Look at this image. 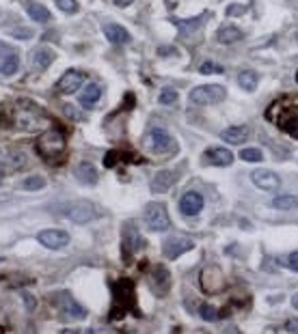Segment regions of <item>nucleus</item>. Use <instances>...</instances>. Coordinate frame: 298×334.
<instances>
[{
    "instance_id": "obj_1",
    "label": "nucleus",
    "mask_w": 298,
    "mask_h": 334,
    "mask_svg": "<svg viewBox=\"0 0 298 334\" xmlns=\"http://www.w3.org/2000/svg\"><path fill=\"white\" fill-rule=\"evenodd\" d=\"M54 211H59L61 216H65L67 220L76 222V224L91 222V220L97 218L99 214H102V211H99V207H95L93 203H89V201H71V203L54 207Z\"/></svg>"
},
{
    "instance_id": "obj_27",
    "label": "nucleus",
    "mask_w": 298,
    "mask_h": 334,
    "mask_svg": "<svg viewBox=\"0 0 298 334\" xmlns=\"http://www.w3.org/2000/svg\"><path fill=\"white\" fill-rule=\"evenodd\" d=\"M153 285L162 287V293H167V289H169V272H167V267L158 265L156 269H153Z\"/></svg>"
},
{
    "instance_id": "obj_13",
    "label": "nucleus",
    "mask_w": 298,
    "mask_h": 334,
    "mask_svg": "<svg viewBox=\"0 0 298 334\" xmlns=\"http://www.w3.org/2000/svg\"><path fill=\"white\" fill-rule=\"evenodd\" d=\"M99 99H102V86L99 84H95V82H91L89 84L85 91H83V95H80V106L85 108V110H93V108L99 104Z\"/></svg>"
},
{
    "instance_id": "obj_31",
    "label": "nucleus",
    "mask_w": 298,
    "mask_h": 334,
    "mask_svg": "<svg viewBox=\"0 0 298 334\" xmlns=\"http://www.w3.org/2000/svg\"><path fill=\"white\" fill-rule=\"evenodd\" d=\"M54 3H57V7L61 9V11H65L67 15L78 11V3H76V0H54Z\"/></svg>"
},
{
    "instance_id": "obj_29",
    "label": "nucleus",
    "mask_w": 298,
    "mask_h": 334,
    "mask_svg": "<svg viewBox=\"0 0 298 334\" xmlns=\"http://www.w3.org/2000/svg\"><path fill=\"white\" fill-rule=\"evenodd\" d=\"M240 158L245 162H261L264 160V153H261V149H257V147H247V149L240 151Z\"/></svg>"
},
{
    "instance_id": "obj_24",
    "label": "nucleus",
    "mask_w": 298,
    "mask_h": 334,
    "mask_svg": "<svg viewBox=\"0 0 298 334\" xmlns=\"http://www.w3.org/2000/svg\"><path fill=\"white\" fill-rule=\"evenodd\" d=\"M216 39L221 43H233V41H240L242 39V31L236 28V26H223V28L216 33Z\"/></svg>"
},
{
    "instance_id": "obj_9",
    "label": "nucleus",
    "mask_w": 298,
    "mask_h": 334,
    "mask_svg": "<svg viewBox=\"0 0 298 334\" xmlns=\"http://www.w3.org/2000/svg\"><path fill=\"white\" fill-rule=\"evenodd\" d=\"M193 246H195V241L191 237H184V235L169 237L165 241V255H167V259H177V257H182L184 252L193 250Z\"/></svg>"
},
{
    "instance_id": "obj_28",
    "label": "nucleus",
    "mask_w": 298,
    "mask_h": 334,
    "mask_svg": "<svg viewBox=\"0 0 298 334\" xmlns=\"http://www.w3.org/2000/svg\"><path fill=\"white\" fill-rule=\"evenodd\" d=\"M46 188V179L43 177H29L26 181L22 184V190H29V192H35V190H43Z\"/></svg>"
},
{
    "instance_id": "obj_8",
    "label": "nucleus",
    "mask_w": 298,
    "mask_h": 334,
    "mask_svg": "<svg viewBox=\"0 0 298 334\" xmlns=\"http://www.w3.org/2000/svg\"><path fill=\"white\" fill-rule=\"evenodd\" d=\"M37 239L46 248L57 250V248H63V246H67V244H69V233L67 231H61V229H46V231L39 233Z\"/></svg>"
},
{
    "instance_id": "obj_26",
    "label": "nucleus",
    "mask_w": 298,
    "mask_h": 334,
    "mask_svg": "<svg viewBox=\"0 0 298 334\" xmlns=\"http://www.w3.org/2000/svg\"><path fill=\"white\" fill-rule=\"evenodd\" d=\"M29 15L33 17L35 22H39V24H43V22H48L50 20V11L43 5H37V3H33V5H29Z\"/></svg>"
},
{
    "instance_id": "obj_4",
    "label": "nucleus",
    "mask_w": 298,
    "mask_h": 334,
    "mask_svg": "<svg viewBox=\"0 0 298 334\" xmlns=\"http://www.w3.org/2000/svg\"><path fill=\"white\" fill-rule=\"evenodd\" d=\"M227 97V91L221 84H203L197 86L191 91V102L197 106H210V104H219Z\"/></svg>"
},
{
    "instance_id": "obj_3",
    "label": "nucleus",
    "mask_w": 298,
    "mask_h": 334,
    "mask_svg": "<svg viewBox=\"0 0 298 334\" xmlns=\"http://www.w3.org/2000/svg\"><path fill=\"white\" fill-rule=\"evenodd\" d=\"M145 147L156 156H171V153L177 151V142L165 130H151L145 138Z\"/></svg>"
},
{
    "instance_id": "obj_20",
    "label": "nucleus",
    "mask_w": 298,
    "mask_h": 334,
    "mask_svg": "<svg viewBox=\"0 0 298 334\" xmlns=\"http://www.w3.org/2000/svg\"><path fill=\"white\" fill-rule=\"evenodd\" d=\"M207 17H210V13H201V15H199V17H195V20H175V26H177V28H179V33H193V31H197L199 28V26H201L205 20H207Z\"/></svg>"
},
{
    "instance_id": "obj_10",
    "label": "nucleus",
    "mask_w": 298,
    "mask_h": 334,
    "mask_svg": "<svg viewBox=\"0 0 298 334\" xmlns=\"http://www.w3.org/2000/svg\"><path fill=\"white\" fill-rule=\"evenodd\" d=\"M85 82V74L83 71H78V69H67L65 74L61 76L59 80V91L61 93H65V95H71V93H76L80 86H83Z\"/></svg>"
},
{
    "instance_id": "obj_7",
    "label": "nucleus",
    "mask_w": 298,
    "mask_h": 334,
    "mask_svg": "<svg viewBox=\"0 0 298 334\" xmlns=\"http://www.w3.org/2000/svg\"><path fill=\"white\" fill-rule=\"evenodd\" d=\"M253 184H255L259 190L264 192H273V190H279V186H281V177L273 170H266V168H259V170H253Z\"/></svg>"
},
{
    "instance_id": "obj_6",
    "label": "nucleus",
    "mask_w": 298,
    "mask_h": 334,
    "mask_svg": "<svg viewBox=\"0 0 298 334\" xmlns=\"http://www.w3.org/2000/svg\"><path fill=\"white\" fill-rule=\"evenodd\" d=\"M145 222L151 231H167L171 227L169 211L162 203H149L145 207Z\"/></svg>"
},
{
    "instance_id": "obj_21",
    "label": "nucleus",
    "mask_w": 298,
    "mask_h": 334,
    "mask_svg": "<svg viewBox=\"0 0 298 334\" xmlns=\"http://www.w3.org/2000/svg\"><path fill=\"white\" fill-rule=\"evenodd\" d=\"M0 166H5L7 173H15V170H20L22 166H26V156L22 151H13V153H9V158L5 164H0Z\"/></svg>"
},
{
    "instance_id": "obj_39",
    "label": "nucleus",
    "mask_w": 298,
    "mask_h": 334,
    "mask_svg": "<svg viewBox=\"0 0 298 334\" xmlns=\"http://www.w3.org/2000/svg\"><path fill=\"white\" fill-rule=\"evenodd\" d=\"M7 54H9V48L5 46L3 41H0V56H7Z\"/></svg>"
},
{
    "instance_id": "obj_32",
    "label": "nucleus",
    "mask_w": 298,
    "mask_h": 334,
    "mask_svg": "<svg viewBox=\"0 0 298 334\" xmlns=\"http://www.w3.org/2000/svg\"><path fill=\"white\" fill-rule=\"evenodd\" d=\"M199 71H201V74H223V67L221 65H216V63H212V60H205L201 67H199Z\"/></svg>"
},
{
    "instance_id": "obj_5",
    "label": "nucleus",
    "mask_w": 298,
    "mask_h": 334,
    "mask_svg": "<svg viewBox=\"0 0 298 334\" xmlns=\"http://www.w3.org/2000/svg\"><path fill=\"white\" fill-rule=\"evenodd\" d=\"M24 104H20V110L15 112V121H13V125L17 130H22V132H37V130H41L43 125L48 123V119L43 116L37 108H35V112H29V110H24Z\"/></svg>"
},
{
    "instance_id": "obj_30",
    "label": "nucleus",
    "mask_w": 298,
    "mask_h": 334,
    "mask_svg": "<svg viewBox=\"0 0 298 334\" xmlns=\"http://www.w3.org/2000/svg\"><path fill=\"white\" fill-rule=\"evenodd\" d=\"M158 102H160V104H165V106L175 104V102H177V91H175V88H162V93H160V97H158Z\"/></svg>"
},
{
    "instance_id": "obj_25",
    "label": "nucleus",
    "mask_w": 298,
    "mask_h": 334,
    "mask_svg": "<svg viewBox=\"0 0 298 334\" xmlns=\"http://www.w3.org/2000/svg\"><path fill=\"white\" fill-rule=\"evenodd\" d=\"M17 67H20V56H17V54H13V52H9L7 56L3 58V65H0V74H3V76H13L15 71H17Z\"/></svg>"
},
{
    "instance_id": "obj_11",
    "label": "nucleus",
    "mask_w": 298,
    "mask_h": 334,
    "mask_svg": "<svg viewBox=\"0 0 298 334\" xmlns=\"http://www.w3.org/2000/svg\"><path fill=\"white\" fill-rule=\"evenodd\" d=\"M203 209V196L199 192H186L179 201V211L184 216H197Z\"/></svg>"
},
{
    "instance_id": "obj_2",
    "label": "nucleus",
    "mask_w": 298,
    "mask_h": 334,
    "mask_svg": "<svg viewBox=\"0 0 298 334\" xmlns=\"http://www.w3.org/2000/svg\"><path fill=\"white\" fill-rule=\"evenodd\" d=\"M37 149H39V156L46 162L57 164V160L65 153V136L57 130L43 132V136L37 140Z\"/></svg>"
},
{
    "instance_id": "obj_15",
    "label": "nucleus",
    "mask_w": 298,
    "mask_h": 334,
    "mask_svg": "<svg viewBox=\"0 0 298 334\" xmlns=\"http://www.w3.org/2000/svg\"><path fill=\"white\" fill-rule=\"evenodd\" d=\"M277 125L281 130H285L290 136L298 138V108H292V110L283 112V116H279L277 119Z\"/></svg>"
},
{
    "instance_id": "obj_19",
    "label": "nucleus",
    "mask_w": 298,
    "mask_h": 334,
    "mask_svg": "<svg viewBox=\"0 0 298 334\" xmlns=\"http://www.w3.org/2000/svg\"><path fill=\"white\" fill-rule=\"evenodd\" d=\"M275 207V209H281V211H292L298 207V196L294 194H279L273 198V203H270Z\"/></svg>"
},
{
    "instance_id": "obj_35",
    "label": "nucleus",
    "mask_w": 298,
    "mask_h": 334,
    "mask_svg": "<svg viewBox=\"0 0 298 334\" xmlns=\"http://www.w3.org/2000/svg\"><path fill=\"white\" fill-rule=\"evenodd\" d=\"M283 263H287V265H290V267L294 269V272H298V250H296V252H292V255L283 261Z\"/></svg>"
},
{
    "instance_id": "obj_37",
    "label": "nucleus",
    "mask_w": 298,
    "mask_h": 334,
    "mask_svg": "<svg viewBox=\"0 0 298 334\" xmlns=\"http://www.w3.org/2000/svg\"><path fill=\"white\" fill-rule=\"evenodd\" d=\"M24 302L29 306V311H35V297L31 293H24Z\"/></svg>"
},
{
    "instance_id": "obj_18",
    "label": "nucleus",
    "mask_w": 298,
    "mask_h": 334,
    "mask_svg": "<svg viewBox=\"0 0 298 334\" xmlns=\"http://www.w3.org/2000/svg\"><path fill=\"white\" fill-rule=\"evenodd\" d=\"M173 184H175V175L171 173V170H160V173L151 179V190L162 194V192L171 190V186Z\"/></svg>"
},
{
    "instance_id": "obj_38",
    "label": "nucleus",
    "mask_w": 298,
    "mask_h": 334,
    "mask_svg": "<svg viewBox=\"0 0 298 334\" xmlns=\"http://www.w3.org/2000/svg\"><path fill=\"white\" fill-rule=\"evenodd\" d=\"M134 3V0H115V5L117 7H130Z\"/></svg>"
},
{
    "instance_id": "obj_23",
    "label": "nucleus",
    "mask_w": 298,
    "mask_h": 334,
    "mask_svg": "<svg viewBox=\"0 0 298 334\" xmlns=\"http://www.w3.org/2000/svg\"><path fill=\"white\" fill-rule=\"evenodd\" d=\"M52 60H54V52L50 48H39L33 54V63H35V67L37 69H48Z\"/></svg>"
},
{
    "instance_id": "obj_14",
    "label": "nucleus",
    "mask_w": 298,
    "mask_h": 334,
    "mask_svg": "<svg viewBox=\"0 0 298 334\" xmlns=\"http://www.w3.org/2000/svg\"><path fill=\"white\" fill-rule=\"evenodd\" d=\"M74 175L80 184H85V186H95L97 184V170L95 166L91 164V162H80V164L76 166L74 170Z\"/></svg>"
},
{
    "instance_id": "obj_34",
    "label": "nucleus",
    "mask_w": 298,
    "mask_h": 334,
    "mask_svg": "<svg viewBox=\"0 0 298 334\" xmlns=\"http://www.w3.org/2000/svg\"><path fill=\"white\" fill-rule=\"evenodd\" d=\"M225 13H227L229 17H240V15H245V13H247V7H245V5H236V3H233V5H229L227 9H225Z\"/></svg>"
},
{
    "instance_id": "obj_17",
    "label": "nucleus",
    "mask_w": 298,
    "mask_h": 334,
    "mask_svg": "<svg viewBox=\"0 0 298 334\" xmlns=\"http://www.w3.org/2000/svg\"><path fill=\"white\" fill-rule=\"evenodd\" d=\"M221 138L227 144H242L249 138V130L245 128V125H231V128L221 132Z\"/></svg>"
},
{
    "instance_id": "obj_33",
    "label": "nucleus",
    "mask_w": 298,
    "mask_h": 334,
    "mask_svg": "<svg viewBox=\"0 0 298 334\" xmlns=\"http://www.w3.org/2000/svg\"><path fill=\"white\" fill-rule=\"evenodd\" d=\"M201 317H203L205 321H216V319H219V313H216L214 306L203 304V306H201Z\"/></svg>"
},
{
    "instance_id": "obj_12",
    "label": "nucleus",
    "mask_w": 298,
    "mask_h": 334,
    "mask_svg": "<svg viewBox=\"0 0 298 334\" xmlns=\"http://www.w3.org/2000/svg\"><path fill=\"white\" fill-rule=\"evenodd\" d=\"M212 166H229L233 162V153L229 149H223V147H210L203 156Z\"/></svg>"
},
{
    "instance_id": "obj_22",
    "label": "nucleus",
    "mask_w": 298,
    "mask_h": 334,
    "mask_svg": "<svg viewBox=\"0 0 298 334\" xmlns=\"http://www.w3.org/2000/svg\"><path fill=\"white\" fill-rule=\"evenodd\" d=\"M238 84L245 88V91H249V93H253L257 88V84H259V76L255 74V71H251V69H247V71H242V74L238 76Z\"/></svg>"
},
{
    "instance_id": "obj_16",
    "label": "nucleus",
    "mask_w": 298,
    "mask_h": 334,
    "mask_svg": "<svg viewBox=\"0 0 298 334\" xmlns=\"http://www.w3.org/2000/svg\"><path fill=\"white\" fill-rule=\"evenodd\" d=\"M104 35L106 39L113 43V46H121V43H128L130 41V33L123 28L119 24H106L104 26Z\"/></svg>"
},
{
    "instance_id": "obj_36",
    "label": "nucleus",
    "mask_w": 298,
    "mask_h": 334,
    "mask_svg": "<svg viewBox=\"0 0 298 334\" xmlns=\"http://www.w3.org/2000/svg\"><path fill=\"white\" fill-rule=\"evenodd\" d=\"M285 330L287 332H298V319H290L285 323Z\"/></svg>"
},
{
    "instance_id": "obj_41",
    "label": "nucleus",
    "mask_w": 298,
    "mask_h": 334,
    "mask_svg": "<svg viewBox=\"0 0 298 334\" xmlns=\"http://www.w3.org/2000/svg\"><path fill=\"white\" fill-rule=\"evenodd\" d=\"M296 80H298V71H296Z\"/></svg>"
},
{
    "instance_id": "obj_40",
    "label": "nucleus",
    "mask_w": 298,
    "mask_h": 334,
    "mask_svg": "<svg viewBox=\"0 0 298 334\" xmlns=\"http://www.w3.org/2000/svg\"><path fill=\"white\" fill-rule=\"evenodd\" d=\"M292 306H294V309H296V311H298V293H296V295H294V297H292Z\"/></svg>"
}]
</instances>
